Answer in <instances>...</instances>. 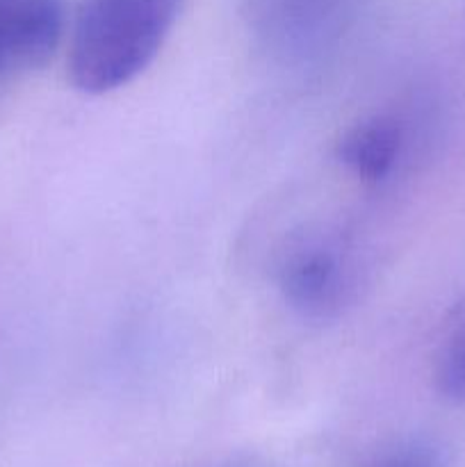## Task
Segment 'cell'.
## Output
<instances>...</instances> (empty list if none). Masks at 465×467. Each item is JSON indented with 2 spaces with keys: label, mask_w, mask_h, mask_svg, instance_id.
<instances>
[{
  "label": "cell",
  "mask_w": 465,
  "mask_h": 467,
  "mask_svg": "<svg viewBox=\"0 0 465 467\" xmlns=\"http://www.w3.org/2000/svg\"><path fill=\"white\" fill-rule=\"evenodd\" d=\"M404 146V128L397 119L372 117L356 123L337 144V158L358 178L378 182L395 169Z\"/></svg>",
  "instance_id": "4"
},
{
  "label": "cell",
  "mask_w": 465,
  "mask_h": 467,
  "mask_svg": "<svg viewBox=\"0 0 465 467\" xmlns=\"http://www.w3.org/2000/svg\"><path fill=\"white\" fill-rule=\"evenodd\" d=\"M433 381L445 400L465 406V315L450 328L438 349Z\"/></svg>",
  "instance_id": "5"
},
{
  "label": "cell",
  "mask_w": 465,
  "mask_h": 467,
  "mask_svg": "<svg viewBox=\"0 0 465 467\" xmlns=\"http://www.w3.org/2000/svg\"><path fill=\"white\" fill-rule=\"evenodd\" d=\"M281 290L305 313L322 315L340 304L346 290V265L340 249L328 242H301L283 258Z\"/></svg>",
  "instance_id": "3"
},
{
  "label": "cell",
  "mask_w": 465,
  "mask_h": 467,
  "mask_svg": "<svg viewBox=\"0 0 465 467\" xmlns=\"http://www.w3.org/2000/svg\"><path fill=\"white\" fill-rule=\"evenodd\" d=\"M62 30V0H0V80L44 67Z\"/></svg>",
  "instance_id": "2"
},
{
  "label": "cell",
  "mask_w": 465,
  "mask_h": 467,
  "mask_svg": "<svg viewBox=\"0 0 465 467\" xmlns=\"http://www.w3.org/2000/svg\"><path fill=\"white\" fill-rule=\"evenodd\" d=\"M378 467H440V461L431 450L424 447H410V450L397 451L388 461H383Z\"/></svg>",
  "instance_id": "6"
},
{
  "label": "cell",
  "mask_w": 465,
  "mask_h": 467,
  "mask_svg": "<svg viewBox=\"0 0 465 467\" xmlns=\"http://www.w3.org/2000/svg\"><path fill=\"white\" fill-rule=\"evenodd\" d=\"M182 0H82L68 41V78L85 94H108L149 68Z\"/></svg>",
  "instance_id": "1"
}]
</instances>
